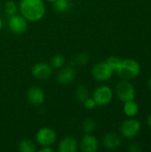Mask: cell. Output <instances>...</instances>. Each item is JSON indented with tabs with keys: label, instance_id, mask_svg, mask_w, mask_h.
<instances>
[{
	"label": "cell",
	"instance_id": "18",
	"mask_svg": "<svg viewBox=\"0 0 151 152\" xmlns=\"http://www.w3.org/2000/svg\"><path fill=\"white\" fill-rule=\"evenodd\" d=\"M53 3L54 10L58 12H64L69 7V0H54Z\"/></svg>",
	"mask_w": 151,
	"mask_h": 152
},
{
	"label": "cell",
	"instance_id": "16",
	"mask_svg": "<svg viewBox=\"0 0 151 152\" xmlns=\"http://www.w3.org/2000/svg\"><path fill=\"white\" fill-rule=\"evenodd\" d=\"M36 151V144L28 139H24L19 143V151L20 152H35Z\"/></svg>",
	"mask_w": 151,
	"mask_h": 152
},
{
	"label": "cell",
	"instance_id": "14",
	"mask_svg": "<svg viewBox=\"0 0 151 152\" xmlns=\"http://www.w3.org/2000/svg\"><path fill=\"white\" fill-rule=\"evenodd\" d=\"M78 143L77 140L72 136H66L59 142L58 151L59 152H77Z\"/></svg>",
	"mask_w": 151,
	"mask_h": 152
},
{
	"label": "cell",
	"instance_id": "23",
	"mask_svg": "<svg viewBox=\"0 0 151 152\" xmlns=\"http://www.w3.org/2000/svg\"><path fill=\"white\" fill-rule=\"evenodd\" d=\"M88 61H89V56L85 53H81L77 54L74 60L75 63L77 65H85L88 62Z\"/></svg>",
	"mask_w": 151,
	"mask_h": 152
},
{
	"label": "cell",
	"instance_id": "22",
	"mask_svg": "<svg viewBox=\"0 0 151 152\" xmlns=\"http://www.w3.org/2000/svg\"><path fill=\"white\" fill-rule=\"evenodd\" d=\"M17 5L15 4V2H13L12 0H9L5 3L4 4V12L7 16H12L16 14L17 12Z\"/></svg>",
	"mask_w": 151,
	"mask_h": 152
},
{
	"label": "cell",
	"instance_id": "29",
	"mask_svg": "<svg viewBox=\"0 0 151 152\" xmlns=\"http://www.w3.org/2000/svg\"><path fill=\"white\" fill-rule=\"evenodd\" d=\"M3 28V20H2V19L0 18V29Z\"/></svg>",
	"mask_w": 151,
	"mask_h": 152
},
{
	"label": "cell",
	"instance_id": "26",
	"mask_svg": "<svg viewBox=\"0 0 151 152\" xmlns=\"http://www.w3.org/2000/svg\"><path fill=\"white\" fill-rule=\"evenodd\" d=\"M54 150L51 148V146H45V147H42L40 150H39V152H53Z\"/></svg>",
	"mask_w": 151,
	"mask_h": 152
},
{
	"label": "cell",
	"instance_id": "1",
	"mask_svg": "<svg viewBox=\"0 0 151 152\" xmlns=\"http://www.w3.org/2000/svg\"><path fill=\"white\" fill-rule=\"evenodd\" d=\"M19 9L21 15L31 22L40 20L45 13V5L43 0H20Z\"/></svg>",
	"mask_w": 151,
	"mask_h": 152
},
{
	"label": "cell",
	"instance_id": "15",
	"mask_svg": "<svg viewBox=\"0 0 151 152\" xmlns=\"http://www.w3.org/2000/svg\"><path fill=\"white\" fill-rule=\"evenodd\" d=\"M123 110L124 113L129 117V118H133L135 117L138 112H139V105L133 101H128L124 102V106H123Z\"/></svg>",
	"mask_w": 151,
	"mask_h": 152
},
{
	"label": "cell",
	"instance_id": "10",
	"mask_svg": "<svg viewBox=\"0 0 151 152\" xmlns=\"http://www.w3.org/2000/svg\"><path fill=\"white\" fill-rule=\"evenodd\" d=\"M28 102L35 106L43 104L44 102V92L39 86H32L27 91Z\"/></svg>",
	"mask_w": 151,
	"mask_h": 152
},
{
	"label": "cell",
	"instance_id": "12",
	"mask_svg": "<svg viewBox=\"0 0 151 152\" xmlns=\"http://www.w3.org/2000/svg\"><path fill=\"white\" fill-rule=\"evenodd\" d=\"M77 77V72L75 69L71 66H67L62 68L58 73L57 79L60 84L68 85L72 83Z\"/></svg>",
	"mask_w": 151,
	"mask_h": 152
},
{
	"label": "cell",
	"instance_id": "13",
	"mask_svg": "<svg viewBox=\"0 0 151 152\" xmlns=\"http://www.w3.org/2000/svg\"><path fill=\"white\" fill-rule=\"evenodd\" d=\"M102 144L108 150H117L121 146L122 139L120 135L116 133H109L103 137Z\"/></svg>",
	"mask_w": 151,
	"mask_h": 152
},
{
	"label": "cell",
	"instance_id": "11",
	"mask_svg": "<svg viewBox=\"0 0 151 152\" xmlns=\"http://www.w3.org/2000/svg\"><path fill=\"white\" fill-rule=\"evenodd\" d=\"M79 148L83 152H95L99 148V141L90 134H86L80 141Z\"/></svg>",
	"mask_w": 151,
	"mask_h": 152
},
{
	"label": "cell",
	"instance_id": "24",
	"mask_svg": "<svg viewBox=\"0 0 151 152\" xmlns=\"http://www.w3.org/2000/svg\"><path fill=\"white\" fill-rule=\"evenodd\" d=\"M83 104H84V107L87 110H93L97 106L93 98H90V97H88L86 100H85Z\"/></svg>",
	"mask_w": 151,
	"mask_h": 152
},
{
	"label": "cell",
	"instance_id": "17",
	"mask_svg": "<svg viewBox=\"0 0 151 152\" xmlns=\"http://www.w3.org/2000/svg\"><path fill=\"white\" fill-rule=\"evenodd\" d=\"M75 95L77 97V100L83 103L84 101L89 97V92L85 86L80 85V86H77L76 91H75Z\"/></svg>",
	"mask_w": 151,
	"mask_h": 152
},
{
	"label": "cell",
	"instance_id": "20",
	"mask_svg": "<svg viewBox=\"0 0 151 152\" xmlns=\"http://www.w3.org/2000/svg\"><path fill=\"white\" fill-rule=\"evenodd\" d=\"M109 66L112 69L113 71H117V69H119L120 65H121V62H122V60L117 56H110L109 57L106 61H105Z\"/></svg>",
	"mask_w": 151,
	"mask_h": 152
},
{
	"label": "cell",
	"instance_id": "8",
	"mask_svg": "<svg viewBox=\"0 0 151 152\" xmlns=\"http://www.w3.org/2000/svg\"><path fill=\"white\" fill-rule=\"evenodd\" d=\"M8 26L10 30L15 35H21L25 33L28 28L27 20L22 15L14 14L10 16L8 20Z\"/></svg>",
	"mask_w": 151,
	"mask_h": 152
},
{
	"label": "cell",
	"instance_id": "9",
	"mask_svg": "<svg viewBox=\"0 0 151 152\" xmlns=\"http://www.w3.org/2000/svg\"><path fill=\"white\" fill-rule=\"evenodd\" d=\"M32 75L36 79L44 80L51 77L53 73V68L50 64L45 62H38L36 63L32 67Z\"/></svg>",
	"mask_w": 151,
	"mask_h": 152
},
{
	"label": "cell",
	"instance_id": "5",
	"mask_svg": "<svg viewBox=\"0 0 151 152\" xmlns=\"http://www.w3.org/2000/svg\"><path fill=\"white\" fill-rule=\"evenodd\" d=\"M36 140L37 144L41 147L52 146L57 140V134L55 131L50 127H42L36 134Z\"/></svg>",
	"mask_w": 151,
	"mask_h": 152
},
{
	"label": "cell",
	"instance_id": "19",
	"mask_svg": "<svg viewBox=\"0 0 151 152\" xmlns=\"http://www.w3.org/2000/svg\"><path fill=\"white\" fill-rule=\"evenodd\" d=\"M65 62H66V59L62 54H56L52 58L51 66L55 69H60L64 66Z\"/></svg>",
	"mask_w": 151,
	"mask_h": 152
},
{
	"label": "cell",
	"instance_id": "30",
	"mask_svg": "<svg viewBox=\"0 0 151 152\" xmlns=\"http://www.w3.org/2000/svg\"><path fill=\"white\" fill-rule=\"evenodd\" d=\"M46 1H48V2H53L54 0H46Z\"/></svg>",
	"mask_w": 151,
	"mask_h": 152
},
{
	"label": "cell",
	"instance_id": "6",
	"mask_svg": "<svg viewBox=\"0 0 151 152\" xmlns=\"http://www.w3.org/2000/svg\"><path fill=\"white\" fill-rule=\"evenodd\" d=\"M93 98L97 106H105L111 102L113 98V92L109 86H101L93 91Z\"/></svg>",
	"mask_w": 151,
	"mask_h": 152
},
{
	"label": "cell",
	"instance_id": "31",
	"mask_svg": "<svg viewBox=\"0 0 151 152\" xmlns=\"http://www.w3.org/2000/svg\"><path fill=\"white\" fill-rule=\"evenodd\" d=\"M0 8H1V6H0Z\"/></svg>",
	"mask_w": 151,
	"mask_h": 152
},
{
	"label": "cell",
	"instance_id": "3",
	"mask_svg": "<svg viewBox=\"0 0 151 152\" xmlns=\"http://www.w3.org/2000/svg\"><path fill=\"white\" fill-rule=\"evenodd\" d=\"M116 94L117 98L123 102H128V101H132L134 100L135 95H136V91L135 88L133 86V85L127 81V80H123L120 81L116 87Z\"/></svg>",
	"mask_w": 151,
	"mask_h": 152
},
{
	"label": "cell",
	"instance_id": "21",
	"mask_svg": "<svg viewBox=\"0 0 151 152\" xmlns=\"http://www.w3.org/2000/svg\"><path fill=\"white\" fill-rule=\"evenodd\" d=\"M82 128H83V131L85 134H91L96 128V122L93 119L88 118V119H86V120H85L83 122Z\"/></svg>",
	"mask_w": 151,
	"mask_h": 152
},
{
	"label": "cell",
	"instance_id": "28",
	"mask_svg": "<svg viewBox=\"0 0 151 152\" xmlns=\"http://www.w3.org/2000/svg\"><path fill=\"white\" fill-rule=\"evenodd\" d=\"M148 86H149V88L151 90V77L149 79V82H148Z\"/></svg>",
	"mask_w": 151,
	"mask_h": 152
},
{
	"label": "cell",
	"instance_id": "25",
	"mask_svg": "<svg viewBox=\"0 0 151 152\" xmlns=\"http://www.w3.org/2000/svg\"><path fill=\"white\" fill-rule=\"evenodd\" d=\"M128 151L130 152H140L142 151V149L137 143H131L129 145Z\"/></svg>",
	"mask_w": 151,
	"mask_h": 152
},
{
	"label": "cell",
	"instance_id": "2",
	"mask_svg": "<svg viewBox=\"0 0 151 152\" xmlns=\"http://www.w3.org/2000/svg\"><path fill=\"white\" fill-rule=\"evenodd\" d=\"M117 72L122 78L125 80H131L139 76L141 72V66L135 60L125 59L122 61L121 65Z\"/></svg>",
	"mask_w": 151,
	"mask_h": 152
},
{
	"label": "cell",
	"instance_id": "4",
	"mask_svg": "<svg viewBox=\"0 0 151 152\" xmlns=\"http://www.w3.org/2000/svg\"><path fill=\"white\" fill-rule=\"evenodd\" d=\"M141 128H142L141 123L137 119L131 118L129 119L125 120L122 123L120 127V132L125 138L131 140L136 137L140 134Z\"/></svg>",
	"mask_w": 151,
	"mask_h": 152
},
{
	"label": "cell",
	"instance_id": "27",
	"mask_svg": "<svg viewBox=\"0 0 151 152\" xmlns=\"http://www.w3.org/2000/svg\"><path fill=\"white\" fill-rule=\"evenodd\" d=\"M147 123H148V125H149V126L151 128V114H150L149 116H148V118H147Z\"/></svg>",
	"mask_w": 151,
	"mask_h": 152
},
{
	"label": "cell",
	"instance_id": "7",
	"mask_svg": "<svg viewBox=\"0 0 151 152\" xmlns=\"http://www.w3.org/2000/svg\"><path fill=\"white\" fill-rule=\"evenodd\" d=\"M113 72L114 71L106 61L99 62L95 64L92 69L93 77L100 82H105L109 80L112 77Z\"/></svg>",
	"mask_w": 151,
	"mask_h": 152
}]
</instances>
